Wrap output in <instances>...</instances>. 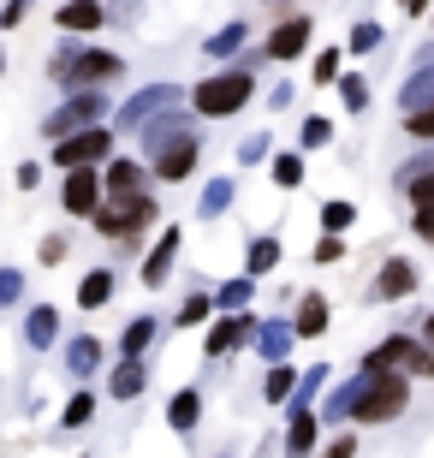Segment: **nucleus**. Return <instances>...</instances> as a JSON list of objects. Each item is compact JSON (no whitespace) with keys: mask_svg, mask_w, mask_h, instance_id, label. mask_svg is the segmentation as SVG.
Returning a JSON list of instances; mask_svg holds the SVG:
<instances>
[{"mask_svg":"<svg viewBox=\"0 0 434 458\" xmlns=\"http://www.w3.org/2000/svg\"><path fill=\"white\" fill-rule=\"evenodd\" d=\"M251 327H256L251 316H226V322H220L215 334H208V352H215V357H220V352H233L238 340H251Z\"/></svg>","mask_w":434,"mask_h":458,"instance_id":"16","label":"nucleus"},{"mask_svg":"<svg viewBox=\"0 0 434 458\" xmlns=\"http://www.w3.org/2000/svg\"><path fill=\"white\" fill-rule=\"evenodd\" d=\"M404 131L422 137V143H434V107H422V114H404Z\"/></svg>","mask_w":434,"mask_h":458,"instance_id":"29","label":"nucleus"},{"mask_svg":"<svg viewBox=\"0 0 434 458\" xmlns=\"http://www.w3.org/2000/svg\"><path fill=\"white\" fill-rule=\"evenodd\" d=\"M220 304H226V310H238V304H251V280H233V286L220 292Z\"/></svg>","mask_w":434,"mask_h":458,"instance_id":"38","label":"nucleus"},{"mask_svg":"<svg viewBox=\"0 0 434 458\" xmlns=\"http://www.w3.org/2000/svg\"><path fill=\"white\" fill-rule=\"evenodd\" d=\"M238 42H244V24H226V30H220L215 42H208V54H233Z\"/></svg>","mask_w":434,"mask_h":458,"instance_id":"34","label":"nucleus"},{"mask_svg":"<svg viewBox=\"0 0 434 458\" xmlns=\"http://www.w3.org/2000/svg\"><path fill=\"white\" fill-rule=\"evenodd\" d=\"M262 352H268V357H280V352H285V327H280V322L262 334Z\"/></svg>","mask_w":434,"mask_h":458,"instance_id":"40","label":"nucleus"},{"mask_svg":"<svg viewBox=\"0 0 434 458\" xmlns=\"http://www.w3.org/2000/svg\"><path fill=\"white\" fill-rule=\"evenodd\" d=\"M328 137H334V125H328V119H303V143H310V149H321Z\"/></svg>","mask_w":434,"mask_h":458,"instance_id":"35","label":"nucleus"},{"mask_svg":"<svg viewBox=\"0 0 434 458\" xmlns=\"http://www.w3.org/2000/svg\"><path fill=\"white\" fill-rule=\"evenodd\" d=\"M262 155H268V143H262V137H251V143H238V161H262Z\"/></svg>","mask_w":434,"mask_h":458,"instance_id":"43","label":"nucleus"},{"mask_svg":"<svg viewBox=\"0 0 434 458\" xmlns=\"http://www.w3.org/2000/svg\"><path fill=\"white\" fill-rule=\"evenodd\" d=\"M107 149H114V137L101 131H78V137H66V143H54V167H66V173H89L96 161H107Z\"/></svg>","mask_w":434,"mask_h":458,"instance_id":"5","label":"nucleus"},{"mask_svg":"<svg viewBox=\"0 0 434 458\" xmlns=\"http://www.w3.org/2000/svg\"><path fill=\"white\" fill-rule=\"evenodd\" d=\"M411 292H417V268L393 256V262L375 274V298H411Z\"/></svg>","mask_w":434,"mask_h":458,"instance_id":"9","label":"nucleus"},{"mask_svg":"<svg viewBox=\"0 0 434 458\" xmlns=\"http://www.w3.org/2000/svg\"><path fill=\"white\" fill-rule=\"evenodd\" d=\"M339 256H345V244H339V238H321V244H316V262H339Z\"/></svg>","mask_w":434,"mask_h":458,"instance_id":"41","label":"nucleus"},{"mask_svg":"<svg viewBox=\"0 0 434 458\" xmlns=\"http://www.w3.org/2000/svg\"><path fill=\"white\" fill-rule=\"evenodd\" d=\"M339 89H345V107H363L369 102V84H363V78H345Z\"/></svg>","mask_w":434,"mask_h":458,"instance_id":"39","label":"nucleus"},{"mask_svg":"<svg viewBox=\"0 0 434 458\" xmlns=\"http://www.w3.org/2000/svg\"><path fill=\"white\" fill-rule=\"evenodd\" d=\"M149 221H155V197L149 191H143V197H107V203L96 208V233H107V238H132Z\"/></svg>","mask_w":434,"mask_h":458,"instance_id":"4","label":"nucleus"},{"mask_svg":"<svg viewBox=\"0 0 434 458\" xmlns=\"http://www.w3.org/2000/svg\"><path fill=\"white\" fill-rule=\"evenodd\" d=\"M351 48H357V54H375V48H381V30H375V24H357V30H351Z\"/></svg>","mask_w":434,"mask_h":458,"instance_id":"31","label":"nucleus"},{"mask_svg":"<svg viewBox=\"0 0 434 458\" xmlns=\"http://www.w3.org/2000/svg\"><path fill=\"white\" fill-rule=\"evenodd\" d=\"M54 24L60 30H101V6H60Z\"/></svg>","mask_w":434,"mask_h":458,"instance_id":"18","label":"nucleus"},{"mask_svg":"<svg viewBox=\"0 0 434 458\" xmlns=\"http://www.w3.org/2000/svg\"><path fill=\"white\" fill-rule=\"evenodd\" d=\"M107 393H114V399H137V393H143V363H119Z\"/></svg>","mask_w":434,"mask_h":458,"instance_id":"19","label":"nucleus"},{"mask_svg":"<svg viewBox=\"0 0 434 458\" xmlns=\"http://www.w3.org/2000/svg\"><path fill=\"white\" fill-rule=\"evenodd\" d=\"M119 72V54H101V48H60L54 54V78L72 89V96H89L101 78Z\"/></svg>","mask_w":434,"mask_h":458,"instance_id":"1","label":"nucleus"},{"mask_svg":"<svg viewBox=\"0 0 434 458\" xmlns=\"http://www.w3.org/2000/svg\"><path fill=\"white\" fill-rule=\"evenodd\" d=\"M89 417H96V399H89V393H78V399L66 405V417H60V428H84Z\"/></svg>","mask_w":434,"mask_h":458,"instance_id":"27","label":"nucleus"},{"mask_svg":"<svg viewBox=\"0 0 434 458\" xmlns=\"http://www.w3.org/2000/svg\"><path fill=\"white\" fill-rule=\"evenodd\" d=\"M321 458H351V441H345V435H339V441L328 446V453H321Z\"/></svg>","mask_w":434,"mask_h":458,"instance_id":"45","label":"nucleus"},{"mask_svg":"<svg viewBox=\"0 0 434 458\" xmlns=\"http://www.w3.org/2000/svg\"><path fill=\"white\" fill-rule=\"evenodd\" d=\"M173 256H179V233H161V244H155V256L143 262V286H161V280H167Z\"/></svg>","mask_w":434,"mask_h":458,"instance_id":"13","label":"nucleus"},{"mask_svg":"<svg viewBox=\"0 0 434 458\" xmlns=\"http://www.w3.org/2000/svg\"><path fill=\"white\" fill-rule=\"evenodd\" d=\"M226 197H233V185H226V179H215V185H208V197H202V215H220V208H226Z\"/></svg>","mask_w":434,"mask_h":458,"instance_id":"33","label":"nucleus"},{"mask_svg":"<svg viewBox=\"0 0 434 458\" xmlns=\"http://www.w3.org/2000/svg\"><path fill=\"white\" fill-rule=\"evenodd\" d=\"M66 208L72 215H96L101 208V179L96 173H72L66 179Z\"/></svg>","mask_w":434,"mask_h":458,"instance_id":"10","label":"nucleus"},{"mask_svg":"<svg viewBox=\"0 0 434 458\" xmlns=\"http://www.w3.org/2000/svg\"><path fill=\"white\" fill-rule=\"evenodd\" d=\"M18 292H24V274H18V268H0V310L13 304Z\"/></svg>","mask_w":434,"mask_h":458,"instance_id":"32","label":"nucleus"},{"mask_svg":"<svg viewBox=\"0 0 434 458\" xmlns=\"http://www.w3.org/2000/svg\"><path fill=\"white\" fill-rule=\"evenodd\" d=\"M404 191H411V203H417V208H434V173H422L417 185H404Z\"/></svg>","mask_w":434,"mask_h":458,"instance_id":"36","label":"nucleus"},{"mask_svg":"<svg viewBox=\"0 0 434 458\" xmlns=\"http://www.w3.org/2000/svg\"><path fill=\"white\" fill-rule=\"evenodd\" d=\"M363 375H434V357L422 352V340H411V334H393V340H381L375 352L363 357Z\"/></svg>","mask_w":434,"mask_h":458,"instance_id":"3","label":"nucleus"},{"mask_svg":"<svg viewBox=\"0 0 434 458\" xmlns=\"http://www.w3.org/2000/svg\"><path fill=\"white\" fill-rule=\"evenodd\" d=\"M292 334L321 340V334H328V298H303V304H298V327H292Z\"/></svg>","mask_w":434,"mask_h":458,"instance_id":"15","label":"nucleus"},{"mask_svg":"<svg viewBox=\"0 0 434 458\" xmlns=\"http://www.w3.org/2000/svg\"><path fill=\"white\" fill-rule=\"evenodd\" d=\"M173 102V89H149V96H137L132 107H125V125H137V119H149L155 107H167Z\"/></svg>","mask_w":434,"mask_h":458,"instance_id":"22","label":"nucleus"},{"mask_svg":"<svg viewBox=\"0 0 434 458\" xmlns=\"http://www.w3.org/2000/svg\"><path fill=\"white\" fill-rule=\"evenodd\" d=\"M251 89H256L251 66H233V72H220V78H208V84H197V89H191V102H197V114L226 119V114H238V107L251 102Z\"/></svg>","mask_w":434,"mask_h":458,"instance_id":"2","label":"nucleus"},{"mask_svg":"<svg viewBox=\"0 0 434 458\" xmlns=\"http://www.w3.org/2000/svg\"><path fill=\"white\" fill-rule=\"evenodd\" d=\"M149 340H155V322H149V316H143V322H132V327H125V363H137V357L149 352Z\"/></svg>","mask_w":434,"mask_h":458,"instance_id":"21","label":"nucleus"},{"mask_svg":"<svg viewBox=\"0 0 434 458\" xmlns=\"http://www.w3.org/2000/svg\"><path fill=\"white\" fill-rule=\"evenodd\" d=\"M274 262H280V244H274V238H262V244L251 250V274H268Z\"/></svg>","mask_w":434,"mask_h":458,"instance_id":"28","label":"nucleus"},{"mask_svg":"<svg viewBox=\"0 0 434 458\" xmlns=\"http://www.w3.org/2000/svg\"><path fill=\"white\" fill-rule=\"evenodd\" d=\"M303 42H310V13L280 18V24H274V36H268V60H298Z\"/></svg>","mask_w":434,"mask_h":458,"instance_id":"7","label":"nucleus"},{"mask_svg":"<svg viewBox=\"0 0 434 458\" xmlns=\"http://www.w3.org/2000/svg\"><path fill=\"white\" fill-rule=\"evenodd\" d=\"M101 114H107V96L101 89H89V96H72L60 114L48 119V137H78V131H96Z\"/></svg>","mask_w":434,"mask_h":458,"instance_id":"6","label":"nucleus"},{"mask_svg":"<svg viewBox=\"0 0 434 458\" xmlns=\"http://www.w3.org/2000/svg\"><path fill=\"white\" fill-rule=\"evenodd\" d=\"M202 316H208V298H202V292H191V298H184V310H179V327H197Z\"/></svg>","mask_w":434,"mask_h":458,"instance_id":"30","label":"nucleus"},{"mask_svg":"<svg viewBox=\"0 0 434 458\" xmlns=\"http://www.w3.org/2000/svg\"><path fill=\"white\" fill-rule=\"evenodd\" d=\"M167 423L179 428V435H184V428H197V423H202V393H197V387L173 393V405H167Z\"/></svg>","mask_w":434,"mask_h":458,"instance_id":"12","label":"nucleus"},{"mask_svg":"<svg viewBox=\"0 0 434 458\" xmlns=\"http://www.w3.org/2000/svg\"><path fill=\"white\" fill-rule=\"evenodd\" d=\"M66 256V238H42V262H60Z\"/></svg>","mask_w":434,"mask_h":458,"instance_id":"44","label":"nucleus"},{"mask_svg":"<svg viewBox=\"0 0 434 458\" xmlns=\"http://www.w3.org/2000/svg\"><path fill=\"white\" fill-rule=\"evenodd\" d=\"M351 221H357V208H351V203H328V208H321V226H328V238H339Z\"/></svg>","mask_w":434,"mask_h":458,"instance_id":"24","label":"nucleus"},{"mask_svg":"<svg viewBox=\"0 0 434 458\" xmlns=\"http://www.w3.org/2000/svg\"><path fill=\"white\" fill-rule=\"evenodd\" d=\"M107 298H114V274H107V268L84 274V286H78V304H84V310H101Z\"/></svg>","mask_w":434,"mask_h":458,"instance_id":"17","label":"nucleus"},{"mask_svg":"<svg viewBox=\"0 0 434 458\" xmlns=\"http://www.w3.org/2000/svg\"><path fill=\"white\" fill-rule=\"evenodd\" d=\"M422 352L434 357V316H429V322H422Z\"/></svg>","mask_w":434,"mask_h":458,"instance_id":"46","label":"nucleus"},{"mask_svg":"<svg viewBox=\"0 0 434 458\" xmlns=\"http://www.w3.org/2000/svg\"><path fill=\"white\" fill-rule=\"evenodd\" d=\"M66 363H72V375H89V369L101 363V345H96V340H78V345L66 352Z\"/></svg>","mask_w":434,"mask_h":458,"instance_id":"23","label":"nucleus"},{"mask_svg":"<svg viewBox=\"0 0 434 458\" xmlns=\"http://www.w3.org/2000/svg\"><path fill=\"white\" fill-rule=\"evenodd\" d=\"M197 149H202V143H197V131H191V137H179V143H167V149L155 155V179H184V173L197 167Z\"/></svg>","mask_w":434,"mask_h":458,"instance_id":"8","label":"nucleus"},{"mask_svg":"<svg viewBox=\"0 0 434 458\" xmlns=\"http://www.w3.org/2000/svg\"><path fill=\"white\" fill-rule=\"evenodd\" d=\"M274 185H285V191L303 185V161L298 155H274Z\"/></svg>","mask_w":434,"mask_h":458,"instance_id":"25","label":"nucleus"},{"mask_svg":"<svg viewBox=\"0 0 434 458\" xmlns=\"http://www.w3.org/2000/svg\"><path fill=\"white\" fill-rule=\"evenodd\" d=\"M417 238H422V244H434V208H417Z\"/></svg>","mask_w":434,"mask_h":458,"instance_id":"42","label":"nucleus"},{"mask_svg":"<svg viewBox=\"0 0 434 458\" xmlns=\"http://www.w3.org/2000/svg\"><path fill=\"white\" fill-rule=\"evenodd\" d=\"M316 446V417L310 411H292V423H285V458H310Z\"/></svg>","mask_w":434,"mask_h":458,"instance_id":"11","label":"nucleus"},{"mask_svg":"<svg viewBox=\"0 0 434 458\" xmlns=\"http://www.w3.org/2000/svg\"><path fill=\"white\" fill-rule=\"evenodd\" d=\"M107 197H143V167L137 161H114L107 167Z\"/></svg>","mask_w":434,"mask_h":458,"instance_id":"14","label":"nucleus"},{"mask_svg":"<svg viewBox=\"0 0 434 458\" xmlns=\"http://www.w3.org/2000/svg\"><path fill=\"white\" fill-rule=\"evenodd\" d=\"M54 334H60V310L54 304L30 310V345H54Z\"/></svg>","mask_w":434,"mask_h":458,"instance_id":"20","label":"nucleus"},{"mask_svg":"<svg viewBox=\"0 0 434 458\" xmlns=\"http://www.w3.org/2000/svg\"><path fill=\"white\" fill-rule=\"evenodd\" d=\"M292 381H298V375L285 369V363H274V369H268V399H274V405H285V399H292Z\"/></svg>","mask_w":434,"mask_h":458,"instance_id":"26","label":"nucleus"},{"mask_svg":"<svg viewBox=\"0 0 434 458\" xmlns=\"http://www.w3.org/2000/svg\"><path fill=\"white\" fill-rule=\"evenodd\" d=\"M334 78H339V48H328L316 60V84H334Z\"/></svg>","mask_w":434,"mask_h":458,"instance_id":"37","label":"nucleus"}]
</instances>
